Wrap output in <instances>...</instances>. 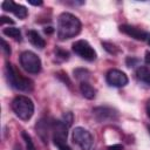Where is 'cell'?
<instances>
[{"label": "cell", "instance_id": "6da1fadb", "mask_svg": "<svg viewBox=\"0 0 150 150\" xmlns=\"http://www.w3.org/2000/svg\"><path fill=\"white\" fill-rule=\"evenodd\" d=\"M81 32V21L71 13L63 12L57 19V38L63 41L76 36Z\"/></svg>", "mask_w": 150, "mask_h": 150}, {"label": "cell", "instance_id": "7a4b0ae2", "mask_svg": "<svg viewBox=\"0 0 150 150\" xmlns=\"http://www.w3.org/2000/svg\"><path fill=\"white\" fill-rule=\"evenodd\" d=\"M5 75H6L8 84L12 88L16 89V90H21V91L28 93V91H32L33 88H34V82L30 79L25 77L18 70V68L14 64H12L11 62H6Z\"/></svg>", "mask_w": 150, "mask_h": 150}, {"label": "cell", "instance_id": "3957f363", "mask_svg": "<svg viewBox=\"0 0 150 150\" xmlns=\"http://www.w3.org/2000/svg\"><path fill=\"white\" fill-rule=\"evenodd\" d=\"M12 110L22 121H28L34 114V103L28 96L19 95L12 101Z\"/></svg>", "mask_w": 150, "mask_h": 150}, {"label": "cell", "instance_id": "277c9868", "mask_svg": "<svg viewBox=\"0 0 150 150\" xmlns=\"http://www.w3.org/2000/svg\"><path fill=\"white\" fill-rule=\"evenodd\" d=\"M20 64L29 74L40 73L41 71V66H42L40 57L35 53H33L30 50H26V52L21 53V55H20Z\"/></svg>", "mask_w": 150, "mask_h": 150}, {"label": "cell", "instance_id": "5b68a950", "mask_svg": "<svg viewBox=\"0 0 150 150\" xmlns=\"http://www.w3.org/2000/svg\"><path fill=\"white\" fill-rule=\"evenodd\" d=\"M71 48H73V52H74L76 55H79L81 59H83V60H86V61L93 62V61L96 60L97 54H96L95 49H94V48L90 46V43H89L88 41H86V40H77V41H75V42L73 43Z\"/></svg>", "mask_w": 150, "mask_h": 150}, {"label": "cell", "instance_id": "8992f818", "mask_svg": "<svg viewBox=\"0 0 150 150\" xmlns=\"http://www.w3.org/2000/svg\"><path fill=\"white\" fill-rule=\"evenodd\" d=\"M73 141L79 145L81 150H90L93 146L94 138L87 129L77 127L73 130Z\"/></svg>", "mask_w": 150, "mask_h": 150}, {"label": "cell", "instance_id": "52a82bcc", "mask_svg": "<svg viewBox=\"0 0 150 150\" xmlns=\"http://www.w3.org/2000/svg\"><path fill=\"white\" fill-rule=\"evenodd\" d=\"M93 115L96 118L97 122L101 123H108V122H114L118 118V111L108 105L103 107H96L93 109Z\"/></svg>", "mask_w": 150, "mask_h": 150}, {"label": "cell", "instance_id": "ba28073f", "mask_svg": "<svg viewBox=\"0 0 150 150\" xmlns=\"http://www.w3.org/2000/svg\"><path fill=\"white\" fill-rule=\"evenodd\" d=\"M105 81L109 86L111 87H116V88H121L124 87L125 84H128V76L118 69H110L108 70L107 75H105Z\"/></svg>", "mask_w": 150, "mask_h": 150}, {"label": "cell", "instance_id": "9c48e42d", "mask_svg": "<svg viewBox=\"0 0 150 150\" xmlns=\"http://www.w3.org/2000/svg\"><path fill=\"white\" fill-rule=\"evenodd\" d=\"M67 135H68V127L62 121H53L52 137H53L54 144L56 145L60 143H66Z\"/></svg>", "mask_w": 150, "mask_h": 150}, {"label": "cell", "instance_id": "30bf717a", "mask_svg": "<svg viewBox=\"0 0 150 150\" xmlns=\"http://www.w3.org/2000/svg\"><path fill=\"white\" fill-rule=\"evenodd\" d=\"M118 28H120V32L127 34L128 36H131L135 40L144 41V40H148V38H149V34L145 30H143L138 27L131 26V25H121Z\"/></svg>", "mask_w": 150, "mask_h": 150}, {"label": "cell", "instance_id": "8fae6325", "mask_svg": "<svg viewBox=\"0 0 150 150\" xmlns=\"http://www.w3.org/2000/svg\"><path fill=\"white\" fill-rule=\"evenodd\" d=\"M1 7H2V9L6 11V12H11V13L15 14L19 19H25V18L27 16V14H28L27 8H26L25 6L19 5V4L14 2V1L6 0V1H4V2L1 4Z\"/></svg>", "mask_w": 150, "mask_h": 150}, {"label": "cell", "instance_id": "7c38bea8", "mask_svg": "<svg viewBox=\"0 0 150 150\" xmlns=\"http://www.w3.org/2000/svg\"><path fill=\"white\" fill-rule=\"evenodd\" d=\"M36 132L39 134V136L41 137V139L43 142H48L49 135L52 134V128H53V121H50L49 118H41L36 125Z\"/></svg>", "mask_w": 150, "mask_h": 150}, {"label": "cell", "instance_id": "4fadbf2b", "mask_svg": "<svg viewBox=\"0 0 150 150\" xmlns=\"http://www.w3.org/2000/svg\"><path fill=\"white\" fill-rule=\"evenodd\" d=\"M27 38H28L29 42H30L34 47L40 48V49L45 48V46H46V41H45V39H43L36 30H33V29L27 30Z\"/></svg>", "mask_w": 150, "mask_h": 150}, {"label": "cell", "instance_id": "5bb4252c", "mask_svg": "<svg viewBox=\"0 0 150 150\" xmlns=\"http://www.w3.org/2000/svg\"><path fill=\"white\" fill-rule=\"evenodd\" d=\"M80 90H81V94L83 95V97H86L88 100H93L96 96V89L88 82H81Z\"/></svg>", "mask_w": 150, "mask_h": 150}, {"label": "cell", "instance_id": "9a60e30c", "mask_svg": "<svg viewBox=\"0 0 150 150\" xmlns=\"http://www.w3.org/2000/svg\"><path fill=\"white\" fill-rule=\"evenodd\" d=\"M136 77L150 86V69H148L146 67H138L136 69Z\"/></svg>", "mask_w": 150, "mask_h": 150}, {"label": "cell", "instance_id": "2e32d148", "mask_svg": "<svg viewBox=\"0 0 150 150\" xmlns=\"http://www.w3.org/2000/svg\"><path fill=\"white\" fill-rule=\"evenodd\" d=\"M2 33H4L5 35H7V36H9V38H12V39H14L15 41L21 42V40H22L21 30H20L19 28H16V27H6V28L2 29Z\"/></svg>", "mask_w": 150, "mask_h": 150}, {"label": "cell", "instance_id": "e0dca14e", "mask_svg": "<svg viewBox=\"0 0 150 150\" xmlns=\"http://www.w3.org/2000/svg\"><path fill=\"white\" fill-rule=\"evenodd\" d=\"M74 75H75V77L79 81H81V82H88L87 80L89 79V71L87 69H82V68L76 69V70H74Z\"/></svg>", "mask_w": 150, "mask_h": 150}, {"label": "cell", "instance_id": "ac0fdd59", "mask_svg": "<svg viewBox=\"0 0 150 150\" xmlns=\"http://www.w3.org/2000/svg\"><path fill=\"white\" fill-rule=\"evenodd\" d=\"M21 136H22V138H23V141H25V143H26V149H27V150H38L36 146L34 145V143H33V141H32V137L29 136L28 132L22 131V132H21Z\"/></svg>", "mask_w": 150, "mask_h": 150}, {"label": "cell", "instance_id": "d6986e66", "mask_svg": "<svg viewBox=\"0 0 150 150\" xmlns=\"http://www.w3.org/2000/svg\"><path fill=\"white\" fill-rule=\"evenodd\" d=\"M55 55H56L57 59H61L62 61H66V60L69 59V53L67 50L60 48V47H56L55 48Z\"/></svg>", "mask_w": 150, "mask_h": 150}, {"label": "cell", "instance_id": "ffe728a7", "mask_svg": "<svg viewBox=\"0 0 150 150\" xmlns=\"http://www.w3.org/2000/svg\"><path fill=\"white\" fill-rule=\"evenodd\" d=\"M102 46H103L104 49H105L107 52H109L110 54H114V55H115V54H117V53L120 52V49H118L114 43H110V42H105V41H104V42H102Z\"/></svg>", "mask_w": 150, "mask_h": 150}, {"label": "cell", "instance_id": "44dd1931", "mask_svg": "<svg viewBox=\"0 0 150 150\" xmlns=\"http://www.w3.org/2000/svg\"><path fill=\"white\" fill-rule=\"evenodd\" d=\"M73 120H74V117H73V114L71 112H66L64 115H63V118H62V122L69 128L70 125H71V123H73Z\"/></svg>", "mask_w": 150, "mask_h": 150}, {"label": "cell", "instance_id": "7402d4cb", "mask_svg": "<svg viewBox=\"0 0 150 150\" xmlns=\"http://www.w3.org/2000/svg\"><path fill=\"white\" fill-rule=\"evenodd\" d=\"M1 45H2V52L6 54V55H9L11 54V47H9V45L4 40V39H1Z\"/></svg>", "mask_w": 150, "mask_h": 150}, {"label": "cell", "instance_id": "603a6c76", "mask_svg": "<svg viewBox=\"0 0 150 150\" xmlns=\"http://www.w3.org/2000/svg\"><path fill=\"white\" fill-rule=\"evenodd\" d=\"M125 62H127V66L128 67H134V66H136L137 63H138V60L137 59H135V57H127V60H125Z\"/></svg>", "mask_w": 150, "mask_h": 150}, {"label": "cell", "instance_id": "cb8c5ba5", "mask_svg": "<svg viewBox=\"0 0 150 150\" xmlns=\"http://www.w3.org/2000/svg\"><path fill=\"white\" fill-rule=\"evenodd\" d=\"M105 150H123V145H121V144H112V145H109Z\"/></svg>", "mask_w": 150, "mask_h": 150}, {"label": "cell", "instance_id": "d4e9b609", "mask_svg": "<svg viewBox=\"0 0 150 150\" xmlns=\"http://www.w3.org/2000/svg\"><path fill=\"white\" fill-rule=\"evenodd\" d=\"M56 146L59 148V150H71V149H70V146L67 144V142H66V143H60V144H56Z\"/></svg>", "mask_w": 150, "mask_h": 150}, {"label": "cell", "instance_id": "484cf974", "mask_svg": "<svg viewBox=\"0 0 150 150\" xmlns=\"http://www.w3.org/2000/svg\"><path fill=\"white\" fill-rule=\"evenodd\" d=\"M0 21H1V25H4L5 22L12 23V25L14 23V21H13V20H11V19H9V18H7V16H1V20H0Z\"/></svg>", "mask_w": 150, "mask_h": 150}, {"label": "cell", "instance_id": "4316f807", "mask_svg": "<svg viewBox=\"0 0 150 150\" xmlns=\"http://www.w3.org/2000/svg\"><path fill=\"white\" fill-rule=\"evenodd\" d=\"M144 61H145V63H146L148 66H150V52H146V53H145V59H144Z\"/></svg>", "mask_w": 150, "mask_h": 150}, {"label": "cell", "instance_id": "83f0119b", "mask_svg": "<svg viewBox=\"0 0 150 150\" xmlns=\"http://www.w3.org/2000/svg\"><path fill=\"white\" fill-rule=\"evenodd\" d=\"M28 2L30 5H34V6H41L42 5V1H32V0H29Z\"/></svg>", "mask_w": 150, "mask_h": 150}, {"label": "cell", "instance_id": "f1b7e54d", "mask_svg": "<svg viewBox=\"0 0 150 150\" xmlns=\"http://www.w3.org/2000/svg\"><path fill=\"white\" fill-rule=\"evenodd\" d=\"M146 114L150 117V100H148V102H146Z\"/></svg>", "mask_w": 150, "mask_h": 150}, {"label": "cell", "instance_id": "f546056e", "mask_svg": "<svg viewBox=\"0 0 150 150\" xmlns=\"http://www.w3.org/2000/svg\"><path fill=\"white\" fill-rule=\"evenodd\" d=\"M45 32H46V33H52V32H53V29H52V27H48V29L46 28V29H45Z\"/></svg>", "mask_w": 150, "mask_h": 150}, {"label": "cell", "instance_id": "4dcf8cb0", "mask_svg": "<svg viewBox=\"0 0 150 150\" xmlns=\"http://www.w3.org/2000/svg\"><path fill=\"white\" fill-rule=\"evenodd\" d=\"M148 43H149V46H150V35H149V38H148Z\"/></svg>", "mask_w": 150, "mask_h": 150}, {"label": "cell", "instance_id": "1f68e13d", "mask_svg": "<svg viewBox=\"0 0 150 150\" xmlns=\"http://www.w3.org/2000/svg\"><path fill=\"white\" fill-rule=\"evenodd\" d=\"M148 129H149V132H150V125H149V128H148Z\"/></svg>", "mask_w": 150, "mask_h": 150}]
</instances>
